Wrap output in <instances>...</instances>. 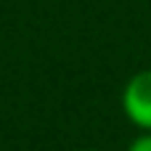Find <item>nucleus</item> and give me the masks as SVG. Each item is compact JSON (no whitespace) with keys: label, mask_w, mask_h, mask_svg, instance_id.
<instances>
[{"label":"nucleus","mask_w":151,"mask_h":151,"mask_svg":"<svg viewBox=\"0 0 151 151\" xmlns=\"http://www.w3.org/2000/svg\"><path fill=\"white\" fill-rule=\"evenodd\" d=\"M122 109L133 125L151 130V69H143L130 77L122 90Z\"/></svg>","instance_id":"1"},{"label":"nucleus","mask_w":151,"mask_h":151,"mask_svg":"<svg viewBox=\"0 0 151 151\" xmlns=\"http://www.w3.org/2000/svg\"><path fill=\"white\" fill-rule=\"evenodd\" d=\"M127 151H151V130H146L143 135H138V138L127 146Z\"/></svg>","instance_id":"2"},{"label":"nucleus","mask_w":151,"mask_h":151,"mask_svg":"<svg viewBox=\"0 0 151 151\" xmlns=\"http://www.w3.org/2000/svg\"><path fill=\"white\" fill-rule=\"evenodd\" d=\"M82 151H93V149H82Z\"/></svg>","instance_id":"3"}]
</instances>
